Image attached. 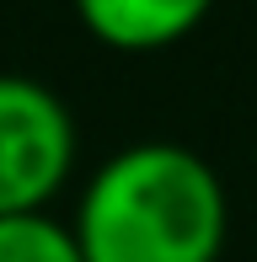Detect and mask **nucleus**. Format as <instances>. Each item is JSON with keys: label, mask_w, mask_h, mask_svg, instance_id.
I'll list each match as a JSON object with an SVG mask.
<instances>
[{"label": "nucleus", "mask_w": 257, "mask_h": 262, "mask_svg": "<svg viewBox=\"0 0 257 262\" xmlns=\"http://www.w3.org/2000/svg\"><path fill=\"white\" fill-rule=\"evenodd\" d=\"M225 187L188 145H128L97 166L75 209L86 262H215L225 246Z\"/></svg>", "instance_id": "nucleus-1"}, {"label": "nucleus", "mask_w": 257, "mask_h": 262, "mask_svg": "<svg viewBox=\"0 0 257 262\" xmlns=\"http://www.w3.org/2000/svg\"><path fill=\"white\" fill-rule=\"evenodd\" d=\"M209 6L215 0H75L86 32L123 54H150L188 38L209 16Z\"/></svg>", "instance_id": "nucleus-3"}, {"label": "nucleus", "mask_w": 257, "mask_h": 262, "mask_svg": "<svg viewBox=\"0 0 257 262\" xmlns=\"http://www.w3.org/2000/svg\"><path fill=\"white\" fill-rule=\"evenodd\" d=\"M0 262H86L75 241V225H59L54 214H0Z\"/></svg>", "instance_id": "nucleus-4"}, {"label": "nucleus", "mask_w": 257, "mask_h": 262, "mask_svg": "<svg viewBox=\"0 0 257 262\" xmlns=\"http://www.w3.org/2000/svg\"><path fill=\"white\" fill-rule=\"evenodd\" d=\"M75 166V123L49 86L0 75V214L43 209Z\"/></svg>", "instance_id": "nucleus-2"}]
</instances>
